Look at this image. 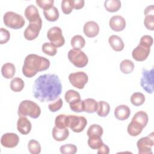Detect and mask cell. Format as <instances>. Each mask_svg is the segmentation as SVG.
Here are the masks:
<instances>
[{"label":"cell","instance_id":"6da1fadb","mask_svg":"<svg viewBox=\"0 0 154 154\" xmlns=\"http://www.w3.org/2000/svg\"><path fill=\"white\" fill-rule=\"evenodd\" d=\"M62 84L58 76L55 74H44L34 81L33 94L41 102L55 100L62 91Z\"/></svg>","mask_w":154,"mask_h":154},{"label":"cell","instance_id":"7a4b0ae2","mask_svg":"<svg viewBox=\"0 0 154 154\" xmlns=\"http://www.w3.org/2000/svg\"><path fill=\"white\" fill-rule=\"evenodd\" d=\"M50 61L45 57L37 54H29L24 60L22 67V73L27 78H32L38 72H42L49 69Z\"/></svg>","mask_w":154,"mask_h":154},{"label":"cell","instance_id":"3957f363","mask_svg":"<svg viewBox=\"0 0 154 154\" xmlns=\"http://www.w3.org/2000/svg\"><path fill=\"white\" fill-rule=\"evenodd\" d=\"M17 114L19 117L29 116L32 119H37L41 114V109L35 102L24 100L19 103Z\"/></svg>","mask_w":154,"mask_h":154},{"label":"cell","instance_id":"277c9868","mask_svg":"<svg viewBox=\"0 0 154 154\" xmlns=\"http://www.w3.org/2000/svg\"><path fill=\"white\" fill-rule=\"evenodd\" d=\"M3 21L5 26L14 29L22 28L25 23L23 16L13 11L6 12L3 16Z\"/></svg>","mask_w":154,"mask_h":154},{"label":"cell","instance_id":"5b68a950","mask_svg":"<svg viewBox=\"0 0 154 154\" xmlns=\"http://www.w3.org/2000/svg\"><path fill=\"white\" fill-rule=\"evenodd\" d=\"M67 56L70 62L76 67L82 68L88 64V57L81 49H70L68 52Z\"/></svg>","mask_w":154,"mask_h":154},{"label":"cell","instance_id":"8992f818","mask_svg":"<svg viewBox=\"0 0 154 154\" xmlns=\"http://www.w3.org/2000/svg\"><path fill=\"white\" fill-rule=\"evenodd\" d=\"M140 85L143 89L147 93L152 94L154 90V69L150 70L143 69L141 77L140 79Z\"/></svg>","mask_w":154,"mask_h":154},{"label":"cell","instance_id":"52a82bcc","mask_svg":"<svg viewBox=\"0 0 154 154\" xmlns=\"http://www.w3.org/2000/svg\"><path fill=\"white\" fill-rule=\"evenodd\" d=\"M154 133L152 132L147 137H142L137 142L139 154H152V147L154 144Z\"/></svg>","mask_w":154,"mask_h":154},{"label":"cell","instance_id":"ba28073f","mask_svg":"<svg viewBox=\"0 0 154 154\" xmlns=\"http://www.w3.org/2000/svg\"><path fill=\"white\" fill-rule=\"evenodd\" d=\"M47 38L56 48L61 47L65 43V39L63 35L61 29L58 26L51 28L47 32Z\"/></svg>","mask_w":154,"mask_h":154},{"label":"cell","instance_id":"9c48e42d","mask_svg":"<svg viewBox=\"0 0 154 154\" xmlns=\"http://www.w3.org/2000/svg\"><path fill=\"white\" fill-rule=\"evenodd\" d=\"M87 124V120L83 116L76 115H68V127L72 131L79 133L82 132Z\"/></svg>","mask_w":154,"mask_h":154},{"label":"cell","instance_id":"30bf717a","mask_svg":"<svg viewBox=\"0 0 154 154\" xmlns=\"http://www.w3.org/2000/svg\"><path fill=\"white\" fill-rule=\"evenodd\" d=\"M42 26V20L41 18L35 22L29 23L23 33L25 38L27 40H33L36 38L38 36Z\"/></svg>","mask_w":154,"mask_h":154},{"label":"cell","instance_id":"8fae6325","mask_svg":"<svg viewBox=\"0 0 154 154\" xmlns=\"http://www.w3.org/2000/svg\"><path fill=\"white\" fill-rule=\"evenodd\" d=\"M69 80L74 87L78 89H82L87 83L88 77L85 72L79 71L70 73L69 75Z\"/></svg>","mask_w":154,"mask_h":154},{"label":"cell","instance_id":"7c38bea8","mask_svg":"<svg viewBox=\"0 0 154 154\" xmlns=\"http://www.w3.org/2000/svg\"><path fill=\"white\" fill-rule=\"evenodd\" d=\"M19 137L15 133H5L1 138V144L4 147L13 148L17 146Z\"/></svg>","mask_w":154,"mask_h":154},{"label":"cell","instance_id":"4fadbf2b","mask_svg":"<svg viewBox=\"0 0 154 154\" xmlns=\"http://www.w3.org/2000/svg\"><path fill=\"white\" fill-rule=\"evenodd\" d=\"M150 48H146L138 45L132 52V58L137 61H143L150 54Z\"/></svg>","mask_w":154,"mask_h":154},{"label":"cell","instance_id":"5bb4252c","mask_svg":"<svg viewBox=\"0 0 154 154\" xmlns=\"http://www.w3.org/2000/svg\"><path fill=\"white\" fill-rule=\"evenodd\" d=\"M126 25L125 19L119 15L113 16L109 21V27L112 30L116 32L123 31L125 28Z\"/></svg>","mask_w":154,"mask_h":154},{"label":"cell","instance_id":"9a60e30c","mask_svg":"<svg viewBox=\"0 0 154 154\" xmlns=\"http://www.w3.org/2000/svg\"><path fill=\"white\" fill-rule=\"evenodd\" d=\"M83 31L87 37L93 38L98 35L99 26L94 21H88L84 25Z\"/></svg>","mask_w":154,"mask_h":154},{"label":"cell","instance_id":"2e32d148","mask_svg":"<svg viewBox=\"0 0 154 154\" xmlns=\"http://www.w3.org/2000/svg\"><path fill=\"white\" fill-rule=\"evenodd\" d=\"M31 123L26 117H20L17 122V129L18 131L23 134H28L31 130Z\"/></svg>","mask_w":154,"mask_h":154},{"label":"cell","instance_id":"e0dca14e","mask_svg":"<svg viewBox=\"0 0 154 154\" xmlns=\"http://www.w3.org/2000/svg\"><path fill=\"white\" fill-rule=\"evenodd\" d=\"M130 114V108L126 105H119L114 110L115 117L119 120H125L128 119Z\"/></svg>","mask_w":154,"mask_h":154},{"label":"cell","instance_id":"ac0fdd59","mask_svg":"<svg viewBox=\"0 0 154 154\" xmlns=\"http://www.w3.org/2000/svg\"><path fill=\"white\" fill-rule=\"evenodd\" d=\"M24 14L30 23L35 22L41 18L37 7L34 5H28L25 10Z\"/></svg>","mask_w":154,"mask_h":154},{"label":"cell","instance_id":"d6986e66","mask_svg":"<svg viewBox=\"0 0 154 154\" xmlns=\"http://www.w3.org/2000/svg\"><path fill=\"white\" fill-rule=\"evenodd\" d=\"M69 131L67 128H58L55 126L52 131V135L57 141H63L67 138Z\"/></svg>","mask_w":154,"mask_h":154},{"label":"cell","instance_id":"ffe728a7","mask_svg":"<svg viewBox=\"0 0 154 154\" xmlns=\"http://www.w3.org/2000/svg\"><path fill=\"white\" fill-rule=\"evenodd\" d=\"M108 42L112 49L116 52L122 51L125 47L123 40L116 35H111L108 38Z\"/></svg>","mask_w":154,"mask_h":154},{"label":"cell","instance_id":"44dd1931","mask_svg":"<svg viewBox=\"0 0 154 154\" xmlns=\"http://www.w3.org/2000/svg\"><path fill=\"white\" fill-rule=\"evenodd\" d=\"M16 72L15 66L13 63H6L4 64L1 68V73L2 76L6 79L12 78Z\"/></svg>","mask_w":154,"mask_h":154},{"label":"cell","instance_id":"7402d4cb","mask_svg":"<svg viewBox=\"0 0 154 154\" xmlns=\"http://www.w3.org/2000/svg\"><path fill=\"white\" fill-rule=\"evenodd\" d=\"M83 101L84 111L88 113H93L97 111L98 103L92 98H87Z\"/></svg>","mask_w":154,"mask_h":154},{"label":"cell","instance_id":"603a6c76","mask_svg":"<svg viewBox=\"0 0 154 154\" xmlns=\"http://www.w3.org/2000/svg\"><path fill=\"white\" fill-rule=\"evenodd\" d=\"M149 117L147 113L143 111H140L134 114L131 121L135 122L144 128L146 126Z\"/></svg>","mask_w":154,"mask_h":154},{"label":"cell","instance_id":"cb8c5ba5","mask_svg":"<svg viewBox=\"0 0 154 154\" xmlns=\"http://www.w3.org/2000/svg\"><path fill=\"white\" fill-rule=\"evenodd\" d=\"M43 14L45 19L49 22L56 21L60 16L57 8L54 6L48 10H43Z\"/></svg>","mask_w":154,"mask_h":154},{"label":"cell","instance_id":"d4e9b609","mask_svg":"<svg viewBox=\"0 0 154 154\" xmlns=\"http://www.w3.org/2000/svg\"><path fill=\"white\" fill-rule=\"evenodd\" d=\"M143 128H144L140 125L135 122L131 121V122L128 126L127 131L129 135L131 136L136 137L141 133Z\"/></svg>","mask_w":154,"mask_h":154},{"label":"cell","instance_id":"484cf974","mask_svg":"<svg viewBox=\"0 0 154 154\" xmlns=\"http://www.w3.org/2000/svg\"><path fill=\"white\" fill-rule=\"evenodd\" d=\"M121 4L119 0H106L104 2V7L108 11L114 13L120 8Z\"/></svg>","mask_w":154,"mask_h":154},{"label":"cell","instance_id":"4316f807","mask_svg":"<svg viewBox=\"0 0 154 154\" xmlns=\"http://www.w3.org/2000/svg\"><path fill=\"white\" fill-rule=\"evenodd\" d=\"M110 111V106L109 103L105 101L100 100L98 102V108L97 114L100 117H106Z\"/></svg>","mask_w":154,"mask_h":154},{"label":"cell","instance_id":"83f0119b","mask_svg":"<svg viewBox=\"0 0 154 154\" xmlns=\"http://www.w3.org/2000/svg\"><path fill=\"white\" fill-rule=\"evenodd\" d=\"M120 69L124 74H129L134 69V64L130 60H124L120 64Z\"/></svg>","mask_w":154,"mask_h":154},{"label":"cell","instance_id":"f1b7e54d","mask_svg":"<svg viewBox=\"0 0 154 154\" xmlns=\"http://www.w3.org/2000/svg\"><path fill=\"white\" fill-rule=\"evenodd\" d=\"M70 44L73 49H81L84 47L85 45V41L82 35H75L72 38Z\"/></svg>","mask_w":154,"mask_h":154},{"label":"cell","instance_id":"f546056e","mask_svg":"<svg viewBox=\"0 0 154 154\" xmlns=\"http://www.w3.org/2000/svg\"><path fill=\"white\" fill-rule=\"evenodd\" d=\"M25 86L24 81L20 78H14L10 82V88L14 92L21 91Z\"/></svg>","mask_w":154,"mask_h":154},{"label":"cell","instance_id":"4dcf8cb0","mask_svg":"<svg viewBox=\"0 0 154 154\" xmlns=\"http://www.w3.org/2000/svg\"><path fill=\"white\" fill-rule=\"evenodd\" d=\"M144 95L140 92L134 93L131 96V102L136 106L143 105L145 102Z\"/></svg>","mask_w":154,"mask_h":154},{"label":"cell","instance_id":"1f68e13d","mask_svg":"<svg viewBox=\"0 0 154 154\" xmlns=\"http://www.w3.org/2000/svg\"><path fill=\"white\" fill-rule=\"evenodd\" d=\"M55 125L58 128H67L68 115L60 114L57 116L55 120Z\"/></svg>","mask_w":154,"mask_h":154},{"label":"cell","instance_id":"d6a6232c","mask_svg":"<svg viewBox=\"0 0 154 154\" xmlns=\"http://www.w3.org/2000/svg\"><path fill=\"white\" fill-rule=\"evenodd\" d=\"M64 99L67 103H70L73 102L81 99V96L78 91L74 90H69L65 93Z\"/></svg>","mask_w":154,"mask_h":154},{"label":"cell","instance_id":"836d02e7","mask_svg":"<svg viewBox=\"0 0 154 154\" xmlns=\"http://www.w3.org/2000/svg\"><path fill=\"white\" fill-rule=\"evenodd\" d=\"M42 51L43 53L49 56H54L57 52V48L49 42H45L42 45Z\"/></svg>","mask_w":154,"mask_h":154},{"label":"cell","instance_id":"e575fe53","mask_svg":"<svg viewBox=\"0 0 154 154\" xmlns=\"http://www.w3.org/2000/svg\"><path fill=\"white\" fill-rule=\"evenodd\" d=\"M103 143L101 137L98 135H91L88 137V145L92 149H97L101 143Z\"/></svg>","mask_w":154,"mask_h":154},{"label":"cell","instance_id":"d590c367","mask_svg":"<svg viewBox=\"0 0 154 154\" xmlns=\"http://www.w3.org/2000/svg\"><path fill=\"white\" fill-rule=\"evenodd\" d=\"M103 132V128L99 125L93 124L88 129L87 135L89 137L91 135H98L102 137Z\"/></svg>","mask_w":154,"mask_h":154},{"label":"cell","instance_id":"8d00e7d4","mask_svg":"<svg viewBox=\"0 0 154 154\" xmlns=\"http://www.w3.org/2000/svg\"><path fill=\"white\" fill-rule=\"evenodd\" d=\"M28 149L31 154H38L41 152V146L35 140H31L28 143Z\"/></svg>","mask_w":154,"mask_h":154},{"label":"cell","instance_id":"74e56055","mask_svg":"<svg viewBox=\"0 0 154 154\" xmlns=\"http://www.w3.org/2000/svg\"><path fill=\"white\" fill-rule=\"evenodd\" d=\"M60 150L63 154H75L77 152V147L73 144H66L61 146Z\"/></svg>","mask_w":154,"mask_h":154},{"label":"cell","instance_id":"f35d334b","mask_svg":"<svg viewBox=\"0 0 154 154\" xmlns=\"http://www.w3.org/2000/svg\"><path fill=\"white\" fill-rule=\"evenodd\" d=\"M61 7L62 11L64 14H70L73 9L72 0H63L61 1Z\"/></svg>","mask_w":154,"mask_h":154},{"label":"cell","instance_id":"ab89813d","mask_svg":"<svg viewBox=\"0 0 154 154\" xmlns=\"http://www.w3.org/2000/svg\"><path fill=\"white\" fill-rule=\"evenodd\" d=\"M69 106L71 110L75 112H81L84 111L83 101L81 100V99H79L69 103Z\"/></svg>","mask_w":154,"mask_h":154},{"label":"cell","instance_id":"60d3db41","mask_svg":"<svg viewBox=\"0 0 154 154\" xmlns=\"http://www.w3.org/2000/svg\"><path fill=\"white\" fill-rule=\"evenodd\" d=\"M54 0H37L36 4L37 5L40 7L41 8L43 9V10H48L49 8H51L54 5Z\"/></svg>","mask_w":154,"mask_h":154},{"label":"cell","instance_id":"b9f144b4","mask_svg":"<svg viewBox=\"0 0 154 154\" xmlns=\"http://www.w3.org/2000/svg\"><path fill=\"white\" fill-rule=\"evenodd\" d=\"M10 38V32L4 28H0V44L3 45L8 42Z\"/></svg>","mask_w":154,"mask_h":154},{"label":"cell","instance_id":"7bdbcfd3","mask_svg":"<svg viewBox=\"0 0 154 154\" xmlns=\"http://www.w3.org/2000/svg\"><path fill=\"white\" fill-rule=\"evenodd\" d=\"M153 38L149 35H144L141 37L139 45L146 47V48H150L153 45Z\"/></svg>","mask_w":154,"mask_h":154},{"label":"cell","instance_id":"ee69618b","mask_svg":"<svg viewBox=\"0 0 154 154\" xmlns=\"http://www.w3.org/2000/svg\"><path fill=\"white\" fill-rule=\"evenodd\" d=\"M145 27L150 31L154 30V15L146 16L144 20Z\"/></svg>","mask_w":154,"mask_h":154},{"label":"cell","instance_id":"f6af8a7d","mask_svg":"<svg viewBox=\"0 0 154 154\" xmlns=\"http://www.w3.org/2000/svg\"><path fill=\"white\" fill-rule=\"evenodd\" d=\"M63 104V103L62 99L61 98H59L55 102L50 103L48 106V108L51 112H56L61 108Z\"/></svg>","mask_w":154,"mask_h":154},{"label":"cell","instance_id":"bcb514c9","mask_svg":"<svg viewBox=\"0 0 154 154\" xmlns=\"http://www.w3.org/2000/svg\"><path fill=\"white\" fill-rule=\"evenodd\" d=\"M109 153V148L108 146L102 143L99 147L97 148L98 154H108Z\"/></svg>","mask_w":154,"mask_h":154},{"label":"cell","instance_id":"7dc6e473","mask_svg":"<svg viewBox=\"0 0 154 154\" xmlns=\"http://www.w3.org/2000/svg\"><path fill=\"white\" fill-rule=\"evenodd\" d=\"M73 8L79 10L84 7L85 1L84 0H72Z\"/></svg>","mask_w":154,"mask_h":154},{"label":"cell","instance_id":"c3c4849f","mask_svg":"<svg viewBox=\"0 0 154 154\" xmlns=\"http://www.w3.org/2000/svg\"><path fill=\"white\" fill-rule=\"evenodd\" d=\"M144 13L145 16H149V15H154V6L153 5H150L147 6L144 11Z\"/></svg>","mask_w":154,"mask_h":154}]
</instances>
